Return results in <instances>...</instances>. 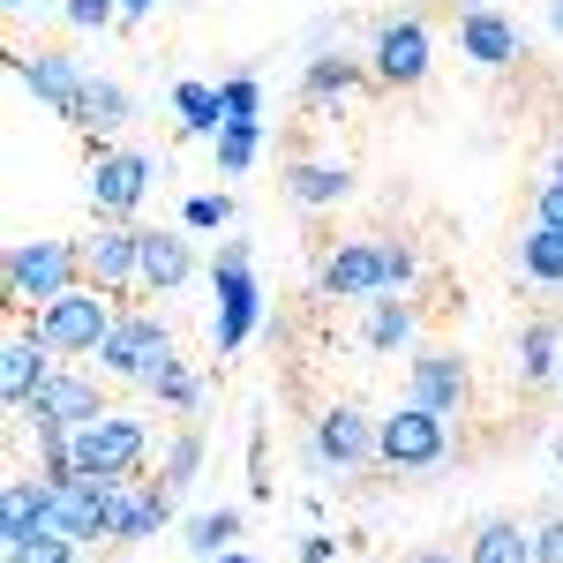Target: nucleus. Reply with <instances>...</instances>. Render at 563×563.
<instances>
[{
    "mask_svg": "<svg viewBox=\"0 0 563 563\" xmlns=\"http://www.w3.org/2000/svg\"><path fill=\"white\" fill-rule=\"evenodd\" d=\"M174 361H180L174 323H166L158 308H121V323H113V331H106V346H98L106 384H135V390H151Z\"/></svg>",
    "mask_w": 563,
    "mask_h": 563,
    "instance_id": "f257e3e1",
    "label": "nucleus"
},
{
    "mask_svg": "<svg viewBox=\"0 0 563 563\" xmlns=\"http://www.w3.org/2000/svg\"><path fill=\"white\" fill-rule=\"evenodd\" d=\"M121 294H106V286H68L60 301H45V308H31V331H38L45 346L60 353V361H98V346H106V331L121 323Z\"/></svg>",
    "mask_w": 563,
    "mask_h": 563,
    "instance_id": "f03ea898",
    "label": "nucleus"
},
{
    "mask_svg": "<svg viewBox=\"0 0 563 563\" xmlns=\"http://www.w3.org/2000/svg\"><path fill=\"white\" fill-rule=\"evenodd\" d=\"M68 286H84V241L38 233V241H15V249H8V308H15V316L60 301Z\"/></svg>",
    "mask_w": 563,
    "mask_h": 563,
    "instance_id": "7ed1b4c3",
    "label": "nucleus"
},
{
    "mask_svg": "<svg viewBox=\"0 0 563 563\" xmlns=\"http://www.w3.org/2000/svg\"><path fill=\"white\" fill-rule=\"evenodd\" d=\"M143 459H151V421L129 413V406L84 421L76 443H68V466L90 474V481H143Z\"/></svg>",
    "mask_w": 563,
    "mask_h": 563,
    "instance_id": "20e7f679",
    "label": "nucleus"
},
{
    "mask_svg": "<svg viewBox=\"0 0 563 563\" xmlns=\"http://www.w3.org/2000/svg\"><path fill=\"white\" fill-rule=\"evenodd\" d=\"M376 466L384 474H435V466H451V421L429 413V406H413V398H398L376 421Z\"/></svg>",
    "mask_w": 563,
    "mask_h": 563,
    "instance_id": "39448f33",
    "label": "nucleus"
},
{
    "mask_svg": "<svg viewBox=\"0 0 563 563\" xmlns=\"http://www.w3.org/2000/svg\"><path fill=\"white\" fill-rule=\"evenodd\" d=\"M308 466H316V474H331V481L376 466V413H368V406H353V398L323 406V413H316V429H308Z\"/></svg>",
    "mask_w": 563,
    "mask_h": 563,
    "instance_id": "423d86ee",
    "label": "nucleus"
},
{
    "mask_svg": "<svg viewBox=\"0 0 563 563\" xmlns=\"http://www.w3.org/2000/svg\"><path fill=\"white\" fill-rule=\"evenodd\" d=\"M429 68H435L429 15H390V23H376V38H368V76L384 90H421Z\"/></svg>",
    "mask_w": 563,
    "mask_h": 563,
    "instance_id": "0eeeda50",
    "label": "nucleus"
},
{
    "mask_svg": "<svg viewBox=\"0 0 563 563\" xmlns=\"http://www.w3.org/2000/svg\"><path fill=\"white\" fill-rule=\"evenodd\" d=\"M263 331V286L256 263H211V353H241Z\"/></svg>",
    "mask_w": 563,
    "mask_h": 563,
    "instance_id": "6e6552de",
    "label": "nucleus"
},
{
    "mask_svg": "<svg viewBox=\"0 0 563 563\" xmlns=\"http://www.w3.org/2000/svg\"><path fill=\"white\" fill-rule=\"evenodd\" d=\"M151 180H158V158L143 143H98V158H90V211L135 218L143 196H151Z\"/></svg>",
    "mask_w": 563,
    "mask_h": 563,
    "instance_id": "1a4fd4ad",
    "label": "nucleus"
},
{
    "mask_svg": "<svg viewBox=\"0 0 563 563\" xmlns=\"http://www.w3.org/2000/svg\"><path fill=\"white\" fill-rule=\"evenodd\" d=\"M15 84L38 98L53 121H68L76 129V113H84V90H90V68L68 53V45H31V53H15Z\"/></svg>",
    "mask_w": 563,
    "mask_h": 563,
    "instance_id": "9d476101",
    "label": "nucleus"
},
{
    "mask_svg": "<svg viewBox=\"0 0 563 563\" xmlns=\"http://www.w3.org/2000/svg\"><path fill=\"white\" fill-rule=\"evenodd\" d=\"M406 398L429 406V413H443V421H459V413L474 406V368H466V353L413 346L406 353Z\"/></svg>",
    "mask_w": 563,
    "mask_h": 563,
    "instance_id": "9b49d317",
    "label": "nucleus"
},
{
    "mask_svg": "<svg viewBox=\"0 0 563 563\" xmlns=\"http://www.w3.org/2000/svg\"><path fill=\"white\" fill-rule=\"evenodd\" d=\"M84 241V278L90 286H106V294H135V278H143V225L129 218H98Z\"/></svg>",
    "mask_w": 563,
    "mask_h": 563,
    "instance_id": "f8f14e48",
    "label": "nucleus"
},
{
    "mask_svg": "<svg viewBox=\"0 0 563 563\" xmlns=\"http://www.w3.org/2000/svg\"><path fill=\"white\" fill-rule=\"evenodd\" d=\"M98 413H113V406H106V384L60 361V368H53V376L31 390V406H23V429H38V421H53V429H84V421H98Z\"/></svg>",
    "mask_w": 563,
    "mask_h": 563,
    "instance_id": "ddd939ff",
    "label": "nucleus"
},
{
    "mask_svg": "<svg viewBox=\"0 0 563 563\" xmlns=\"http://www.w3.org/2000/svg\"><path fill=\"white\" fill-rule=\"evenodd\" d=\"M316 286H323V301H376L384 294V241L376 233L331 241L316 263Z\"/></svg>",
    "mask_w": 563,
    "mask_h": 563,
    "instance_id": "4468645a",
    "label": "nucleus"
},
{
    "mask_svg": "<svg viewBox=\"0 0 563 563\" xmlns=\"http://www.w3.org/2000/svg\"><path fill=\"white\" fill-rule=\"evenodd\" d=\"M53 481V526L68 533V541H106V526H113V496L129 488V481H90V474H45Z\"/></svg>",
    "mask_w": 563,
    "mask_h": 563,
    "instance_id": "2eb2a0df",
    "label": "nucleus"
},
{
    "mask_svg": "<svg viewBox=\"0 0 563 563\" xmlns=\"http://www.w3.org/2000/svg\"><path fill=\"white\" fill-rule=\"evenodd\" d=\"M459 53L474 60L481 76H504V68H519V53H526V38H519V23L488 0V8H459Z\"/></svg>",
    "mask_w": 563,
    "mask_h": 563,
    "instance_id": "dca6fc26",
    "label": "nucleus"
},
{
    "mask_svg": "<svg viewBox=\"0 0 563 563\" xmlns=\"http://www.w3.org/2000/svg\"><path fill=\"white\" fill-rule=\"evenodd\" d=\"M174 511H180V496H174L158 474H151V481H129V488L113 496V526H106V541H113V549L158 541V533L174 526Z\"/></svg>",
    "mask_w": 563,
    "mask_h": 563,
    "instance_id": "f3484780",
    "label": "nucleus"
},
{
    "mask_svg": "<svg viewBox=\"0 0 563 563\" xmlns=\"http://www.w3.org/2000/svg\"><path fill=\"white\" fill-rule=\"evenodd\" d=\"M53 368H60V353L31 331V316H15V323H8V346H0V398H8V413H23L31 390H38Z\"/></svg>",
    "mask_w": 563,
    "mask_h": 563,
    "instance_id": "a211bd4d",
    "label": "nucleus"
},
{
    "mask_svg": "<svg viewBox=\"0 0 563 563\" xmlns=\"http://www.w3.org/2000/svg\"><path fill=\"white\" fill-rule=\"evenodd\" d=\"M188 278H196V233H188V225H180V233L143 225V278H135V294H143V301H174Z\"/></svg>",
    "mask_w": 563,
    "mask_h": 563,
    "instance_id": "6ab92c4d",
    "label": "nucleus"
},
{
    "mask_svg": "<svg viewBox=\"0 0 563 563\" xmlns=\"http://www.w3.org/2000/svg\"><path fill=\"white\" fill-rule=\"evenodd\" d=\"M38 533H53V481H31L15 474L8 481V496H0V549H15V541H38Z\"/></svg>",
    "mask_w": 563,
    "mask_h": 563,
    "instance_id": "aec40b11",
    "label": "nucleus"
},
{
    "mask_svg": "<svg viewBox=\"0 0 563 563\" xmlns=\"http://www.w3.org/2000/svg\"><path fill=\"white\" fill-rule=\"evenodd\" d=\"M346 196H353L346 158H286V203H301V211H339Z\"/></svg>",
    "mask_w": 563,
    "mask_h": 563,
    "instance_id": "412c9836",
    "label": "nucleus"
},
{
    "mask_svg": "<svg viewBox=\"0 0 563 563\" xmlns=\"http://www.w3.org/2000/svg\"><path fill=\"white\" fill-rule=\"evenodd\" d=\"M511 368H519V390H549V384H563V323H556V316H533V323H519Z\"/></svg>",
    "mask_w": 563,
    "mask_h": 563,
    "instance_id": "4be33fe9",
    "label": "nucleus"
},
{
    "mask_svg": "<svg viewBox=\"0 0 563 563\" xmlns=\"http://www.w3.org/2000/svg\"><path fill=\"white\" fill-rule=\"evenodd\" d=\"M361 84H376V76H368V53H346V45L308 53V68H301V98L308 106H339V98H353Z\"/></svg>",
    "mask_w": 563,
    "mask_h": 563,
    "instance_id": "5701e85b",
    "label": "nucleus"
},
{
    "mask_svg": "<svg viewBox=\"0 0 563 563\" xmlns=\"http://www.w3.org/2000/svg\"><path fill=\"white\" fill-rule=\"evenodd\" d=\"M135 121V90L121 84V76H90L84 90V113H76V129L90 135V143H113V135Z\"/></svg>",
    "mask_w": 563,
    "mask_h": 563,
    "instance_id": "b1692460",
    "label": "nucleus"
},
{
    "mask_svg": "<svg viewBox=\"0 0 563 563\" xmlns=\"http://www.w3.org/2000/svg\"><path fill=\"white\" fill-rule=\"evenodd\" d=\"M368 308V323H361V346L368 353H413V339H421V316H413V301H398V294H376Z\"/></svg>",
    "mask_w": 563,
    "mask_h": 563,
    "instance_id": "393cba45",
    "label": "nucleus"
},
{
    "mask_svg": "<svg viewBox=\"0 0 563 563\" xmlns=\"http://www.w3.org/2000/svg\"><path fill=\"white\" fill-rule=\"evenodd\" d=\"M511 271H519L526 286H563V225H526L519 241H511Z\"/></svg>",
    "mask_w": 563,
    "mask_h": 563,
    "instance_id": "a878e982",
    "label": "nucleus"
},
{
    "mask_svg": "<svg viewBox=\"0 0 563 563\" xmlns=\"http://www.w3.org/2000/svg\"><path fill=\"white\" fill-rule=\"evenodd\" d=\"M174 129L188 135V143H218V129H225V98H218V84L180 76L174 84Z\"/></svg>",
    "mask_w": 563,
    "mask_h": 563,
    "instance_id": "bb28decb",
    "label": "nucleus"
},
{
    "mask_svg": "<svg viewBox=\"0 0 563 563\" xmlns=\"http://www.w3.org/2000/svg\"><path fill=\"white\" fill-rule=\"evenodd\" d=\"M466 563H533V526L526 519H481L466 541Z\"/></svg>",
    "mask_w": 563,
    "mask_h": 563,
    "instance_id": "cd10ccee",
    "label": "nucleus"
},
{
    "mask_svg": "<svg viewBox=\"0 0 563 563\" xmlns=\"http://www.w3.org/2000/svg\"><path fill=\"white\" fill-rule=\"evenodd\" d=\"M203 451H211V443H203V429H196V421H180L174 443L158 451V481H166L174 496H188V488H196V474H203Z\"/></svg>",
    "mask_w": 563,
    "mask_h": 563,
    "instance_id": "c85d7f7f",
    "label": "nucleus"
},
{
    "mask_svg": "<svg viewBox=\"0 0 563 563\" xmlns=\"http://www.w3.org/2000/svg\"><path fill=\"white\" fill-rule=\"evenodd\" d=\"M180 533H188V556L211 563V556H225V549H241V511H233V504H218V511H196V519L180 526Z\"/></svg>",
    "mask_w": 563,
    "mask_h": 563,
    "instance_id": "c756f323",
    "label": "nucleus"
},
{
    "mask_svg": "<svg viewBox=\"0 0 563 563\" xmlns=\"http://www.w3.org/2000/svg\"><path fill=\"white\" fill-rule=\"evenodd\" d=\"M256 158H263V121H225V129H218V143H211L218 180H241Z\"/></svg>",
    "mask_w": 563,
    "mask_h": 563,
    "instance_id": "7c9ffc66",
    "label": "nucleus"
},
{
    "mask_svg": "<svg viewBox=\"0 0 563 563\" xmlns=\"http://www.w3.org/2000/svg\"><path fill=\"white\" fill-rule=\"evenodd\" d=\"M180 225H188V233H233V225H241V203H233L225 188H203V196L180 203Z\"/></svg>",
    "mask_w": 563,
    "mask_h": 563,
    "instance_id": "2f4dec72",
    "label": "nucleus"
},
{
    "mask_svg": "<svg viewBox=\"0 0 563 563\" xmlns=\"http://www.w3.org/2000/svg\"><path fill=\"white\" fill-rule=\"evenodd\" d=\"M151 398H158V406H166L174 421H196V406H203V376H196L188 361H174V368H166V376L151 384Z\"/></svg>",
    "mask_w": 563,
    "mask_h": 563,
    "instance_id": "473e14b6",
    "label": "nucleus"
},
{
    "mask_svg": "<svg viewBox=\"0 0 563 563\" xmlns=\"http://www.w3.org/2000/svg\"><path fill=\"white\" fill-rule=\"evenodd\" d=\"M376 241H384V294H413V278H421V249L398 241V233H376Z\"/></svg>",
    "mask_w": 563,
    "mask_h": 563,
    "instance_id": "72a5a7b5",
    "label": "nucleus"
},
{
    "mask_svg": "<svg viewBox=\"0 0 563 563\" xmlns=\"http://www.w3.org/2000/svg\"><path fill=\"white\" fill-rule=\"evenodd\" d=\"M8 563H84V541H68V533L53 526V533H38V541H15Z\"/></svg>",
    "mask_w": 563,
    "mask_h": 563,
    "instance_id": "f704fd0d",
    "label": "nucleus"
},
{
    "mask_svg": "<svg viewBox=\"0 0 563 563\" xmlns=\"http://www.w3.org/2000/svg\"><path fill=\"white\" fill-rule=\"evenodd\" d=\"M218 98H225V121H263V84L249 76V68H241V76H225Z\"/></svg>",
    "mask_w": 563,
    "mask_h": 563,
    "instance_id": "c9c22d12",
    "label": "nucleus"
},
{
    "mask_svg": "<svg viewBox=\"0 0 563 563\" xmlns=\"http://www.w3.org/2000/svg\"><path fill=\"white\" fill-rule=\"evenodd\" d=\"M533 218H541V225H563V143L549 151V180L533 188Z\"/></svg>",
    "mask_w": 563,
    "mask_h": 563,
    "instance_id": "e433bc0d",
    "label": "nucleus"
},
{
    "mask_svg": "<svg viewBox=\"0 0 563 563\" xmlns=\"http://www.w3.org/2000/svg\"><path fill=\"white\" fill-rule=\"evenodd\" d=\"M60 15L76 31H106V23H121V0H60Z\"/></svg>",
    "mask_w": 563,
    "mask_h": 563,
    "instance_id": "4c0bfd02",
    "label": "nucleus"
},
{
    "mask_svg": "<svg viewBox=\"0 0 563 563\" xmlns=\"http://www.w3.org/2000/svg\"><path fill=\"white\" fill-rule=\"evenodd\" d=\"M294 563H339V533H301V556Z\"/></svg>",
    "mask_w": 563,
    "mask_h": 563,
    "instance_id": "58836bf2",
    "label": "nucleus"
},
{
    "mask_svg": "<svg viewBox=\"0 0 563 563\" xmlns=\"http://www.w3.org/2000/svg\"><path fill=\"white\" fill-rule=\"evenodd\" d=\"M406 563H466V549H413Z\"/></svg>",
    "mask_w": 563,
    "mask_h": 563,
    "instance_id": "ea45409f",
    "label": "nucleus"
},
{
    "mask_svg": "<svg viewBox=\"0 0 563 563\" xmlns=\"http://www.w3.org/2000/svg\"><path fill=\"white\" fill-rule=\"evenodd\" d=\"M151 8H158V0H121V15H129V23H135V15H151Z\"/></svg>",
    "mask_w": 563,
    "mask_h": 563,
    "instance_id": "a19ab883",
    "label": "nucleus"
},
{
    "mask_svg": "<svg viewBox=\"0 0 563 563\" xmlns=\"http://www.w3.org/2000/svg\"><path fill=\"white\" fill-rule=\"evenodd\" d=\"M549 31H556V38H563V0H549Z\"/></svg>",
    "mask_w": 563,
    "mask_h": 563,
    "instance_id": "79ce46f5",
    "label": "nucleus"
},
{
    "mask_svg": "<svg viewBox=\"0 0 563 563\" xmlns=\"http://www.w3.org/2000/svg\"><path fill=\"white\" fill-rule=\"evenodd\" d=\"M211 563H256V556H249V549H225V556H211Z\"/></svg>",
    "mask_w": 563,
    "mask_h": 563,
    "instance_id": "37998d69",
    "label": "nucleus"
},
{
    "mask_svg": "<svg viewBox=\"0 0 563 563\" xmlns=\"http://www.w3.org/2000/svg\"><path fill=\"white\" fill-rule=\"evenodd\" d=\"M0 8H8V15H31V8H38V0H0Z\"/></svg>",
    "mask_w": 563,
    "mask_h": 563,
    "instance_id": "c03bdc74",
    "label": "nucleus"
},
{
    "mask_svg": "<svg viewBox=\"0 0 563 563\" xmlns=\"http://www.w3.org/2000/svg\"><path fill=\"white\" fill-rule=\"evenodd\" d=\"M459 8H488V0H459Z\"/></svg>",
    "mask_w": 563,
    "mask_h": 563,
    "instance_id": "a18cd8bd",
    "label": "nucleus"
}]
</instances>
